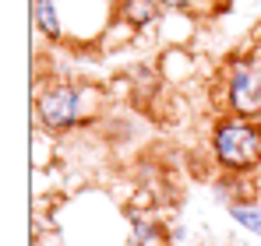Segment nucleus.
Masks as SVG:
<instances>
[{"label":"nucleus","mask_w":261,"mask_h":246,"mask_svg":"<svg viewBox=\"0 0 261 246\" xmlns=\"http://www.w3.org/2000/svg\"><path fill=\"white\" fill-rule=\"evenodd\" d=\"M166 11H187L194 18H205V14H216V0H163Z\"/></svg>","instance_id":"obj_12"},{"label":"nucleus","mask_w":261,"mask_h":246,"mask_svg":"<svg viewBox=\"0 0 261 246\" xmlns=\"http://www.w3.org/2000/svg\"><path fill=\"white\" fill-rule=\"evenodd\" d=\"M106 91L78 78H57V81H36L32 91V120L57 137H67L71 130L95 127L102 116Z\"/></svg>","instance_id":"obj_1"},{"label":"nucleus","mask_w":261,"mask_h":246,"mask_svg":"<svg viewBox=\"0 0 261 246\" xmlns=\"http://www.w3.org/2000/svg\"><path fill=\"white\" fill-rule=\"evenodd\" d=\"M53 137L43 127L32 130V169H53Z\"/></svg>","instance_id":"obj_11"},{"label":"nucleus","mask_w":261,"mask_h":246,"mask_svg":"<svg viewBox=\"0 0 261 246\" xmlns=\"http://www.w3.org/2000/svg\"><path fill=\"white\" fill-rule=\"evenodd\" d=\"M222 95L226 113L261 116V64L254 56H233L222 67Z\"/></svg>","instance_id":"obj_5"},{"label":"nucleus","mask_w":261,"mask_h":246,"mask_svg":"<svg viewBox=\"0 0 261 246\" xmlns=\"http://www.w3.org/2000/svg\"><path fill=\"white\" fill-rule=\"evenodd\" d=\"M226 211H229L233 225L247 229L251 236H258V239H261V197H244V201H233Z\"/></svg>","instance_id":"obj_10"},{"label":"nucleus","mask_w":261,"mask_h":246,"mask_svg":"<svg viewBox=\"0 0 261 246\" xmlns=\"http://www.w3.org/2000/svg\"><path fill=\"white\" fill-rule=\"evenodd\" d=\"M212 159L222 172H254L261 169V123L258 116L226 113L212 123Z\"/></svg>","instance_id":"obj_3"},{"label":"nucleus","mask_w":261,"mask_h":246,"mask_svg":"<svg viewBox=\"0 0 261 246\" xmlns=\"http://www.w3.org/2000/svg\"><path fill=\"white\" fill-rule=\"evenodd\" d=\"M120 246H138V243H134V239H127V243H120Z\"/></svg>","instance_id":"obj_14"},{"label":"nucleus","mask_w":261,"mask_h":246,"mask_svg":"<svg viewBox=\"0 0 261 246\" xmlns=\"http://www.w3.org/2000/svg\"><path fill=\"white\" fill-rule=\"evenodd\" d=\"M163 81L170 84H187L194 74H198V56L187 49V46H166L159 49V60H155Z\"/></svg>","instance_id":"obj_7"},{"label":"nucleus","mask_w":261,"mask_h":246,"mask_svg":"<svg viewBox=\"0 0 261 246\" xmlns=\"http://www.w3.org/2000/svg\"><path fill=\"white\" fill-rule=\"evenodd\" d=\"M198 21L201 18H194L187 11H166L163 21H159V28H155V39H159L163 49L166 46H191L194 32H198Z\"/></svg>","instance_id":"obj_9"},{"label":"nucleus","mask_w":261,"mask_h":246,"mask_svg":"<svg viewBox=\"0 0 261 246\" xmlns=\"http://www.w3.org/2000/svg\"><path fill=\"white\" fill-rule=\"evenodd\" d=\"M64 46H99L117 14V0H57Z\"/></svg>","instance_id":"obj_4"},{"label":"nucleus","mask_w":261,"mask_h":246,"mask_svg":"<svg viewBox=\"0 0 261 246\" xmlns=\"http://www.w3.org/2000/svg\"><path fill=\"white\" fill-rule=\"evenodd\" d=\"M163 14H166L163 0H117V18L130 21L141 36H148V32L155 36V28H159Z\"/></svg>","instance_id":"obj_8"},{"label":"nucleus","mask_w":261,"mask_h":246,"mask_svg":"<svg viewBox=\"0 0 261 246\" xmlns=\"http://www.w3.org/2000/svg\"><path fill=\"white\" fill-rule=\"evenodd\" d=\"M216 7H219V11H226V7H229V0H216Z\"/></svg>","instance_id":"obj_13"},{"label":"nucleus","mask_w":261,"mask_h":246,"mask_svg":"<svg viewBox=\"0 0 261 246\" xmlns=\"http://www.w3.org/2000/svg\"><path fill=\"white\" fill-rule=\"evenodd\" d=\"M67 218L60 222L67 246H120L130 239L127 207L113 204L106 194L85 190L67 201Z\"/></svg>","instance_id":"obj_2"},{"label":"nucleus","mask_w":261,"mask_h":246,"mask_svg":"<svg viewBox=\"0 0 261 246\" xmlns=\"http://www.w3.org/2000/svg\"><path fill=\"white\" fill-rule=\"evenodd\" d=\"M127 207V225H130V239L138 246H176L170 236V222L155 211V207Z\"/></svg>","instance_id":"obj_6"}]
</instances>
